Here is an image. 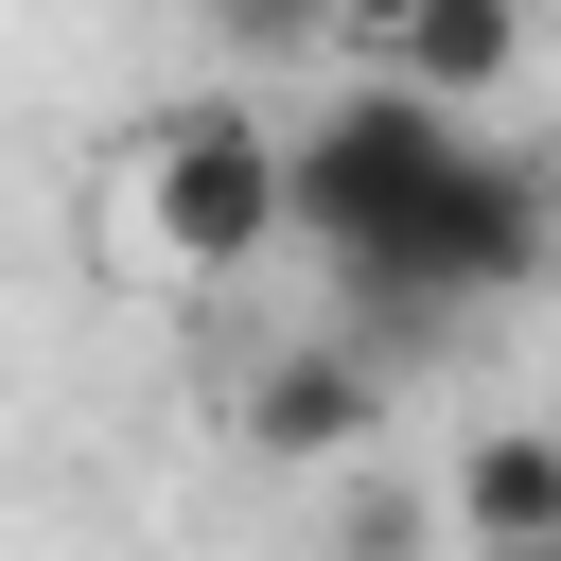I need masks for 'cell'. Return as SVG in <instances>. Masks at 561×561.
<instances>
[{
  "instance_id": "obj_8",
  "label": "cell",
  "mask_w": 561,
  "mask_h": 561,
  "mask_svg": "<svg viewBox=\"0 0 561 561\" xmlns=\"http://www.w3.org/2000/svg\"><path fill=\"white\" fill-rule=\"evenodd\" d=\"M421 18H438V0H333V35H368L386 70H403V35H421Z\"/></svg>"
},
{
  "instance_id": "obj_2",
  "label": "cell",
  "mask_w": 561,
  "mask_h": 561,
  "mask_svg": "<svg viewBox=\"0 0 561 561\" xmlns=\"http://www.w3.org/2000/svg\"><path fill=\"white\" fill-rule=\"evenodd\" d=\"M280 228H298V140H280V123H245L228 88H193V105L140 123V245H158V263L245 280Z\"/></svg>"
},
{
  "instance_id": "obj_7",
  "label": "cell",
  "mask_w": 561,
  "mask_h": 561,
  "mask_svg": "<svg viewBox=\"0 0 561 561\" xmlns=\"http://www.w3.org/2000/svg\"><path fill=\"white\" fill-rule=\"evenodd\" d=\"M210 18H228L245 53H298V35H333V0H210Z\"/></svg>"
},
{
  "instance_id": "obj_6",
  "label": "cell",
  "mask_w": 561,
  "mask_h": 561,
  "mask_svg": "<svg viewBox=\"0 0 561 561\" xmlns=\"http://www.w3.org/2000/svg\"><path fill=\"white\" fill-rule=\"evenodd\" d=\"M508 70H526V0H438V18L403 35V70H386V88H421V105H456V123H473Z\"/></svg>"
},
{
  "instance_id": "obj_4",
  "label": "cell",
  "mask_w": 561,
  "mask_h": 561,
  "mask_svg": "<svg viewBox=\"0 0 561 561\" xmlns=\"http://www.w3.org/2000/svg\"><path fill=\"white\" fill-rule=\"evenodd\" d=\"M245 438H263L280 473H351V456L386 438V351H351V333L263 351V368H245Z\"/></svg>"
},
{
  "instance_id": "obj_1",
  "label": "cell",
  "mask_w": 561,
  "mask_h": 561,
  "mask_svg": "<svg viewBox=\"0 0 561 561\" xmlns=\"http://www.w3.org/2000/svg\"><path fill=\"white\" fill-rule=\"evenodd\" d=\"M456 158H473V123L421 105V88H351V105H316V123H298V245H333L351 280H386V263L421 245V210L456 193Z\"/></svg>"
},
{
  "instance_id": "obj_3",
  "label": "cell",
  "mask_w": 561,
  "mask_h": 561,
  "mask_svg": "<svg viewBox=\"0 0 561 561\" xmlns=\"http://www.w3.org/2000/svg\"><path fill=\"white\" fill-rule=\"evenodd\" d=\"M543 263H561V175H543L526 140H473L456 193L421 210V245H403L368 298H421V316H438V298H526Z\"/></svg>"
},
{
  "instance_id": "obj_5",
  "label": "cell",
  "mask_w": 561,
  "mask_h": 561,
  "mask_svg": "<svg viewBox=\"0 0 561 561\" xmlns=\"http://www.w3.org/2000/svg\"><path fill=\"white\" fill-rule=\"evenodd\" d=\"M438 526L473 561H543L561 543V421H491L456 473H438Z\"/></svg>"
},
{
  "instance_id": "obj_9",
  "label": "cell",
  "mask_w": 561,
  "mask_h": 561,
  "mask_svg": "<svg viewBox=\"0 0 561 561\" xmlns=\"http://www.w3.org/2000/svg\"><path fill=\"white\" fill-rule=\"evenodd\" d=\"M543 561H561V543H543Z\"/></svg>"
}]
</instances>
